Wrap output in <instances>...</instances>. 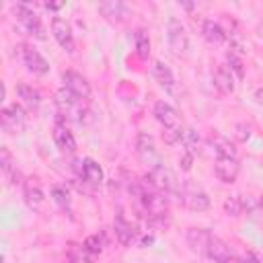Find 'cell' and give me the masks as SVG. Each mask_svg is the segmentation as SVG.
Instances as JSON below:
<instances>
[{"label": "cell", "instance_id": "cell-1", "mask_svg": "<svg viewBox=\"0 0 263 263\" xmlns=\"http://www.w3.org/2000/svg\"><path fill=\"white\" fill-rule=\"evenodd\" d=\"M136 193V199L140 201V205L144 208V212L150 216V218H162L168 210L166 205V197L162 191H158L156 187H152L150 183L148 185H138L134 189Z\"/></svg>", "mask_w": 263, "mask_h": 263}, {"label": "cell", "instance_id": "cell-2", "mask_svg": "<svg viewBox=\"0 0 263 263\" xmlns=\"http://www.w3.org/2000/svg\"><path fill=\"white\" fill-rule=\"evenodd\" d=\"M146 181L152 187H156L158 191H162V193H175V195L181 193V187H179V181H177L175 173L166 164H162V162L152 166V168H148Z\"/></svg>", "mask_w": 263, "mask_h": 263}, {"label": "cell", "instance_id": "cell-3", "mask_svg": "<svg viewBox=\"0 0 263 263\" xmlns=\"http://www.w3.org/2000/svg\"><path fill=\"white\" fill-rule=\"evenodd\" d=\"M12 12H14L18 25H21L29 35H33V37H37V39H43V37H45V29H43V25H41V21H39V16L35 14L33 8H29L27 4H14V6H12Z\"/></svg>", "mask_w": 263, "mask_h": 263}, {"label": "cell", "instance_id": "cell-4", "mask_svg": "<svg viewBox=\"0 0 263 263\" xmlns=\"http://www.w3.org/2000/svg\"><path fill=\"white\" fill-rule=\"evenodd\" d=\"M166 41H168V47L175 55H181L185 53L187 45H189V37H187V31L183 27V23L177 18V16H171L168 18V25H166Z\"/></svg>", "mask_w": 263, "mask_h": 263}, {"label": "cell", "instance_id": "cell-5", "mask_svg": "<svg viewBox=\"0 0 263 263\" xmlns=\"http://www.w3.org/2000/svg\"><path fill=\"white\" fill-rule=\"evenodd\" d=\"M181 201L191 210V212H205L208 208H210V197H208V193L201 189V187H197L195 183H185L183 187H181Z\"/></svg>", "mask_w": 263, "mask_h": 263}, {"label": "cell", "instance_id": "cell-6", "mask_svg": "<svg viewBox=\"0 0 263 263\" xmlns=\"http://www.w3.org/2000/svg\"><path fill=\"white\" fill-rule=\"evenodd\" d=\"M136 152H138L140 160L144 164H148V168H152V166H156V164L162 162L160 156H158V152H156V146H154L152 136L146 134V132H140L138 134V138H136Z\"/></svg>", "mask_w": 263, "mask_h": 263}, {"label": "cell", "instance_id": "cell-7", "mask_svg": "<svg viewBox=\"0 0 263 263\" xmlns=\"http://www.w3.org/2000/svg\"><path fill=\"white\" fill-rule=\"evenodd\" d=\"M62 82H64V88L68 92H72L74 97H78L80 101L90 97V84H88V80L82 74H78L74 70H66L62 74Z\"/></svg>", "mask_w": 263, "mask_h": 263}, {"label": "cell", "instance_id": "cell-8", "mask_svg": "<svg viewBox=\"0 0 263 263\" xmlns=\"http://www.w3.org/2000/svg\"><path fill=\"white\" fill-rule=\"evenodd\" d=\"M55 105H58V109H60L64 115H70V117L82 121V117H80V115L84 113L82 101H80L78 97H74L72 92H68L66 88H60V90L55 92Z\"/></svg>", "mask_w": 263, "mask_h": 263}, {"label": "cell", "instance_id": "cell-9", "mask_svg": "<svg viewBox=\"0 0 263 263\" xmlns=\"http://www.w3.org/2000/svg\"><path fill=\"white\" fill-rule=\"evenodd\" d=\"M0 123H2V127H4L6 132H10V134H21V132L25 129V113H23V109H21L16 103L4 107L2 113H0Z\"/></svg>", "mask_w": 263, "mask_h": 263}, {"label": "cell", "instance_id": "cell-10", "mask_svg": "<svg viewBox=\"0 0 263 263\" xmlns=\"http://www.w3.org/2000/svg\"><path fill=\"white\" fill-rule=\"evenodd\" d=\"M51 35L60 43L62 49H66L68 53H74V35H72L70 25L64 18L53 16V21H51Z\"/></svg>", "mask_w": 263, "mask_h": 263}, {"label": "cell", "instance_id": "cell-11", "mask_svg": "<svg viewBox=\"0 0 263 263\" xmlns=\"http://www.w3.org/2000/svg\"><path fill=\"white\" fill-rule=\"evenodd\" d=\"M23 64L27 66L29 72L37 76H45L49 72V62L31 45H23Z\"/></svg>", "mask_w": 263, "mask_h": 263}, {"label": "cell", "instance_id": "cell-12", "mask_svg": "<svg viewBox=\"0 0 263 263\" xmlns=\"http://www.w3.org/2000/svg\"><path fill=\"white\" fill-rule=\"evenodd\" d=\"M154 117L156 121L164 127V129H181V121H179V113L164 101H158L154 105Z\"/></svg>", "mask_w": 263, "mask_h": 263}, {"label": "cell", "instance_id": "cell-13", "mask_svg": "<svg viewBox=\"0 0 263 263\" xmlns=\"http://www.w3.org/2000/svg\"><path fill=\"white\" fill-rule=\"evenodd\" d=\"M238 160L236 158H216V164H214V175L222 181V183H232L236 181L238 177Z\"/></svg>", "mask_w": 263, "mask_h": 263}, {"label": "cell", "instance_id": "cell-14", "mask_svg": "<svg viewBox=\"0 0 263 263\" xmlns=\"http://www.w3.org/2000/svg\"><path fill=\"white\" fill-rule=\"evenodd\" d=\"M113 232H115V238L119 240V245L123 247H129L136 238V228L132 226V222L125 220V216L119 212L115 214V220H113Z\"/></svg>", "mask_w": 263, "mask_h": 263}, {"label": "cell", "instance_id": "cell-15", "mask_svg": "<svg viewBox=\"0 0 263 263\" xmlns=\"http://www.w3.org/2000/svg\"><path fill=\"white\" fill-rule=\"evenodd\" d=\"M53 142H55V146H58L62 152L72 154V152L76 150V140H74L72 132L66 127V123H62V121H58V123L53 125Z\"/></svg>", "mask_w": 263, "mask_h": 263}, {"label": "cell", "instance_id": "cell-16", "mask_svg": "<svg viewBox=\"0 0 263 263\" xmlns=\"http://www.w3.org/2000/svg\"><path fill=\"white\" fill-rule=\"evenodd\" d=\"M99 12L103 16H107L109 21H115V23L125 21L129 16V8L123 2H119V0H109V2L99 4Z\"/></svg>", "mask_w": 263, "mask_h": 263}, {"label": "cell", "instance_id": "cell-17", "mask_svg": "<svg viewBox=\"0 0 263 263\" xmlns=\"http://www.w3.org/2000/svg\"><path fill=\"white\" fill-rule=\"evenodd\" d=\"M23 195H25V201L31 210H39L41 203H43V191H41V185L37 179H27L23 183Z\"/></svg>", "mask_w": 263, "mask_h": 263}, {"label": "cell", "instance_id": "cell-18", "mask_svg": "<svg viewBox=\"0 0 263 263\" xmlns=\"http://www.w3.org/2000/svg\"><path fill=\"white\" fill-rule=\"evenodd\" d=\"M80 173H82V179H84L86 183H90V185H101V183H103V177H105L101 164H99L97 160H92V158H84V160H82Z\"/></svg>", "mask_w": 263, "mask_h": 263}, {"label": "cell", "instance_id": "cell-19", "mask_svg": "<svg viewBox=\"0 0 263 263\" xmlns=\"http://www.w3.org/2000/svg\"><path fill=\"white\" fill-rule=\"evenodd\" d=\"M210 238H212V232H208L205 228H189L187 230V242L197 253H205L208 251Z\"/></svg>", "mask_w": 263, "mask_h": 263}, {"label": "cell", "instance_id": "cell-20", "mask_svg": "<svg viewBox=\"0 0 263 263\" xmlns=\"http://www.w3.org/2000/svg\"><path fill=\"white\" fill-rule=\"evenodd\" d=\"M214 86L222 92V95H230L234 90V78L232 72L226 66H218L214 72Z\"/></svg>", "mask_w": 263, "mask_h": 263}, {"label": "cell", "instance_id": "cell-21", "mask_svg": "<svg viewBox=\"0 0 263 263\" xmlns=\"http://www.w3.org/2000/svg\"><path fill=\"white\" fill-rule=\"evenodd\" d=\"M16 95H18V99H21L27 107H31V109H37V107L41 105V92H39L37 88H33L31 84L18 82V84H16Z\"/></svg>", "mask_w": 263, "mask_h": 263}, {"label": "cell", "instance_id": "cell-22", "mask_svg": "<svg viewBox=\"0 0 263 263\" xmlns=\"http://www.w3.org/2000/svg\"><path fill=\"white\" fill-rule=\"evenodd\" d=\"M154 78H156V82H158L166 92H173V90H175V76H173L171 68H168L164 62H156V64H154Z\"/></svg>", "mask_w": 263, "mask_h": 263}, {"label": "cell", "instance_id": "cell-23", "mask_svg": "<svg viewBox=\"0 0 263 263\" xmlns=\"http://www.w3.org/2000/svg\"><path fill=\"white\" fill-rule=\"evenodd\" d=\"M0 168H2V173H4V177L10 181V183H18L16 179H21V175H18V171H16V164H14V160H12V154L8 152V148H0Z\"/></svg>", "mask_w": 263, "mask_h": 263}, {"label": "cell", "instance_id": "cell-24", "mask_svg": "<svg viewBox=\"0 0 263 263\" xmlns=\"http://www.w3.org/2000/svg\"><path fill=\"white\" fill-rule=\"evenodd\" d=\"M212 146H214V152H216L218 158H236V148L228 138L214 136L212 138Z\"/></svg>", "mask_w": 263, "mask_h": 263}, {"label": "cell", "instance_id": "cell-25", "mask_svg": "<svg viewBox=\"0 0 263 263\" xmlns=\"http://www.w3.org/2000/svg\"><path fill=\"white\" fill-rule=\"evenodd\" d=\"M101 251H103V238H101L99 234H92V236H88V238L82 242V255H84V259H86L88 263H90L95 257H99Z\"/></svg>", "mask_w": 263, "mask_h": 263}, {"label": "cell", "instance_id": "cell-26", "mask_svg": "<svg viewBox=\"0 0 263 263\" xmlns=\"http://www.w3.org/2000/svg\"><path fill=\"white\" fill-rule=\"evenodd\" d=\"M201 33H203V37H205L210 43H222V41L226 39L224 29H222L218 23H214V21H205Z\"/></svg>", "mask_w": 263, "mask_h": 263}, {"label": "cell", "instance_id": "cell-27", "mask_svg": "<svg viewBox=\"0 0 263 263\" xmlns=\"http://www.w3.org/2000/svg\"><path fill=\"white\" fill-rule=\"evenodd\" d=\"M134 39H136V53L142 60L148 58V53H150V37H148V33L144 29H138L136 35H134Z\"/></svg>", "mask_w": 263, "mask_h": 263}, {"label": "cell", "instance_id": "cell-28", "mask_svg": "<svg viewBox=\"0 0 263 263\" xmlns=\"http://www.w3.org/2000/svg\"><path fill=\"white\" fill-rule=\"evenodd\" d=\"M181 142L185 144L187 152H191V154H195V152L199 150V134H197L195 129H191V127L183 129V134H181Z\"/></svg>", "mask_w": 263, "mask_h": 263}, {"label": "cell", "instance_id": "cell-29", "mask_svg": "<svg viewBox=\"0 0 263 263\" xmlns=\"http://www.w3.org/2000/svg\"><path fill=\"white\" fill-rule=\"evenodd\" d=\"M226 58H228V66H230L228 70H230V72H234L238 80H242V78H245V66H242V60H240L234 51H228V55H226Z\"/></svg>", "mask_w": 263, "mask_h": 263}, {"label": "cell", "instance_id": "cell-30", "mask_svg": "<svg viewBox=\"0 0 263 263\" xmlns=\"http://www.w3.org/2000/svg\"><path fill=\"white\" fill-rule=\"evenodd\" d=\"M224 210H226V214L228 216H240V212H242V201H240V195H232V197H228L226 201H224Z\"/></svg>", "mask_w": 263, "mask_h": 263}, {"label": "cell", "instance_id": "cell-31", "mask_svg": "<svg viewBox=\"0 0 263 263\" xmlns=\"http://www.w3.org/2000/svg\"><path fill=\"white\" fill-rule=\"evenodd\" d=\"M51 197H53V201L60 205V208H68L70 205V195H68V191L64 189V187H53L51 189Z\"/></svg>", "mask_w": 263, "mask_h": 263}, {"label": "cell", "instance_id": "cell-32", "mask_svg": "<svg viewBox=\"0 0 263 263\" xmlns=\"http://www.w3.org/2000/svg\"><path fill=\"white\" fill-rule=\"evenodd\" d=\"M236 138H238L240 142H247V140L251 138V127L245 125V123H238V125H236Z\"/></svg>", "mask_w": 263, "mask_h": 263}, {"label": "cell", "instance_id": "cell-33", "mask_svg": "<svg viewBox=\"0 0 263 263\" xmlns=\"http://www.w3.org/2000/svg\"><path fill=\"white\" fill-rule=\"evenodd\" d=\"M191 162H193V154L191 152H185L183 158H181V168L183 171H189L191 168Z\"/></svg>", "mask_w": 263, "mask_h": 263}, {"label": "cell", "instance_id": "cell-34", "mask_svg": "<svg viewBox=\"0 0 263 263\" xmlns=\"http://www.w3.org/2000/svg\"><path fill=\"white\" fill-rule=\"evenodd\" d=\"M242 263H259V259H257L255 255H251V253H247V255L242 257Z\"/></svg>", "mask_w": 263, "mask_h": 263}, {"label": "cell", "instance_id": "cell-35", "mask_svg": "<svg viewBox=\"0 0 263 263\" xmlns=\"http://www.w3.org/2000/svg\"><path fill=\"white\" fill-rule=\"evenodd\" d=\"M253 97H255V101H257V103H259V105H263V88H257V90H255V95H253Z\"/></svg>", "mask_w": 263, "mask_h": 263}, {"label": "cell", "instance_id": "cell-36", "mask_svg": "<svg viewBox=\"0 0 263 263\" xmlns=\"http://www.w3.org/2000/svg\"><path fill=\"white\" fill-rule=\"evenodd\" d=\"M62 4H45V8H49V10H58Z\"/></svg>", "mask_w": 263, "mask_h": 263}]
</instances>
